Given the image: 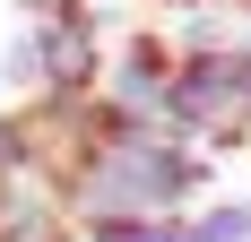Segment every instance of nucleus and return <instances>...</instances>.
<instances>
[{"instance_id":"f257e3e1","label":"nucleus","mask_w":251,"mask_h":242,"mask_svg":"<svg viewBox=\"0 0 251 242\" xmlns=\"http://www.w3.org/2000/svg\"><path fill=\"white\" fill-rule=\"evenodd\" d=\"M191 242H251V217L243 208H208V217L191 225Z\"/></svg>"}]
</instances>
